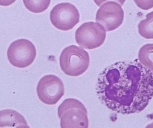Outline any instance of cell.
<instances>
[{"label": "cell", "instance_id": "obj_6", "mask_svg": "<svg viewBox=\"0 0 153 128\" xmlns=\"http://www.w3.org/2000/svg\"><path fill=\"white\" fill-rule=\"evenodd\" d=\"M80 13L75 5L68 2L56 4L50 13L52 25L60 30L72 29L80 21Z\"/></svg>", "mask_w": 153, "mask_h": 128}, {"label": "cell", "instance_id": "obj_8", "mask_svg": "<svg viewBox=\"0 0 153 128\" xmlns=\"http://www.w3.org/2000/svg\"><path fill=\"white\" fill-rule=\"evenodd\" d=\"M95 20L106 31H113L123 23L124 11L118 3L113 1L107 2L102 4L98 10Z\"/></svg>", "mask_w": 153, "mask_h": 128}, {"label": "cell", "instance_id": "obj_3", "mask_svg": "<svg viewBox=\"0 0 153 128\" xmlns=\"http://www.w3.org/2000/svg\"><path fill=\"white\" fill-rule=\"evenodd\" d=\"M90 57L88 52L74 45L63 49L59 57V65L63 72L71 77H78L88 69Z\"/></svg>", "mask_w": 153, "mask_h": 128}, {"label": "cell", "instance_id": "obj_14", "mask_svg": "<svg viewBox=\"0 0 153 128\" xmlns=\"http://www.w3.org/2000/svg\"><path fill=\"white\" fill-rule=\"evenodd\" d=\"M108 1H109V0H94L95 4H97L98 6H100V5H102L104 2H105ZM113 1H115L118 3H119L121 6L123 5L126 1V0H113Z\"/></svg>", "mask_w": 153, "mask_h": 128}, {"label": "cell", "instance_id": "obj_10", "mask_svg": "<svg viewBox=\"0 0 153 128\" xmlns=\"http://www.w3.org/2000/svg\"><path fill=\"white\" fill-rule=\"evenodd\" d=\"M138 58L140 62L153 72V44H146L140 49Z\"/></svg>", "mask_w": 153, "mask_h": 128}, {"label": "cell", "instance_id": "obj_7", "mask_svg": "<svg viewBox=\"0 0 153 128\" xmlns=\"http://www.w3.org/2000/svg\"><path fill=\"white\" fill-rule=\"evenodd\" d=\"M38 98L44 104H56L63 97L65 87L62 80L56 75H45L39 81L36 87Z\"/></svg>", "mask_w": 153, "mask_h": 128}, {"label": "cell", "instance_id": "obj_12", "mask_svg": "<svg viewBox=\"0 0 153 128\" xmlns=\"http://www.w3.org/2000/svg\"><path fill=\"white\" fill-rule=\"evenodd\" d=\"M25 7L33 13L44 12L50 6L51 0H23Z\"/></svg>", "mask_w": 153, "mask_h": 128}, {"label": "cell", "instance_id": "obj_2", "mask_svg": "<svg viewBox=\"0 0 153 128\" xmlns=\"http://www.w3.org/2000/svg\"><path fill=\"white\" fill-rule=\"evenodd\" d=\"M58 115L62 128H88V112L82 103L75 98H67L59 106Z\"/></svg>", "mask_w": 153, "mask_h": 128}, {"label": "cell", "instance_id": "obj_9", "mask_svg": "<svg viewBox=\"0 0 153 128\" xmlns=\"http://www.w3.org/2000/svg\"><path fill=\"white\" fill-rule=\"evenodd\" d=\"M5 127L29 128L23 115L11 109L0 111V128Z\"/></svg>", "mask_w": 153, "mask_h": 128}, {"label": "cell", "instance_id": "obj_11", "mask_svg": "<svg viewBox=\"0 0 153 128\" xmlns=\"http://www.w3.org/2000/svg\"><path fill=\"white\" fill-rule=\"evenodd\" d=\"M140 35L147 39H153V11L148 13L146 18L138 25Z\"/></svg>", "mask_w": 153, "mask_h": 128}, {"label": "cell", "instance_id": "obj_5", "mask_svg": "<svg viewBox=\"0 0 153 128\" xmlns=\"http://www.w3.org/2000/svg\"><path fill=\"white\" fill-rule=\"evenodd\" d=\"M106 39V30L99 23L90 21L82 24L75 32V40L80 47L94 49L102 45Z\"/></svg>", "mask_w": 153, "mask_h": 128}, {"label": "cell", "instance_id": "obj_13", "mask_svg": "<svg viewBox=\"0 0 153 128\" xmlns=\"http://www.w3.org/2000/svg\"><path fill=\"white\" fill-rule=\"evenodd\" d=\"M140 9L147 11L153 8V0H134Z\"/></svg>", "mask_w": 153, "mask_h": 128}, {"label": "cell", "instance_id": "obj_4", "mask_svg": "<svg viewBox=\"0 0 153 128\" xmlns=\"http://www.w3.org/2000/svg\"><path fill=\"white\" fill-rule=\"evenodd\" d=\"M7 55L11 64L17 68H24L30 66L34 61L36 48L30 40L20 39L10 44Z\"/></svg>", "mask_w": 153, "mask_h": 128}, {"label": "cell", "instance_id": "obj_15", "mask_svg": "<svg viewBox=\"0 0 153 128\" xmlns=\"http://www.w3.org/2000/svg\"><path fill=\"white\" fill-rule=\"evenodd\" d=\"M16 0H0V6H9L16 1Z\"/></svg>", "mask_w": 153, "mask_h": 128}, {"label": "cell", "instance_id": "obj_1", "mask_svg": "<svg viewBox=\"0 0 153 128\" xmlns=\"http://www.w3.org/2000/svg\"><path fill=\"white\" fill-rule=\"evenodd\" d=\"M99 100L123 115L140 113L153 97V73L137 59L120 61L105 68L96 84Z\"/></svg>", "mask_w": 153, "mask_h": 128}]
</instances>
